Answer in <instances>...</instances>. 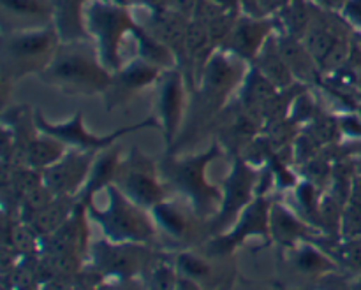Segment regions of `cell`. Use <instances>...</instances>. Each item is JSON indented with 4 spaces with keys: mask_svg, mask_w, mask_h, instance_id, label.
I'll list each match as a JSON object with an SVG mask.
<instances>
[{
    "mask_svg": "<svg viewBox=\"0 0 361 290\" xmlns=\"http://www.w3.org/2000/svg\"><path fill=\"white\" fill-rule=\"evenodd\" d=\"M39 77L67 95H97L108 90L113 72L102 65L94 42L83 39L60 42L55 56Z\"/></svg>",
    "mask_w": 361,
    "mask_h": 290,
    "instance_id": "1",
    "label": "cell"
},
{
    "mask_svg": "<svg viewBox=\"0 0 361 290\" xmlns=\"http://www.w3.org/2000/svg\"><path fill=\"white\" fill-rule=\"evenodd\" d=\"M83 23L102 65L109 72H116L126 63L122 58L126 39L134 37L136 28V18L130 14V7L113 0H88L83 9Z\"/></svg>",
    "mask_w": 361,
    "mask_h": 290,
    "instance_id": "2",
    "label": "cell"
},
{
    "mask_svg": "<svg viewBox=\"0 0 361 290\" xmlns=\"http://www.w3.org/2000/svg\"><path fill=\"white\" fill-rule=\"evenodd\" d=\"M106 203L87 204L92 220L99 224L106 239L113 243H140L145 245L155 236V220L147 215L145 208L123 196L122 190L113 183L104 190Z\"/></svg>",
    "mask_w": 361,
    "mask_h": 290,
    "instance_id": "3",
    "label": "cell"
},
{
    "mask_svg": "<svg viewBox=\"0 0 361 290\" xmlns=\"http://www.w3.org/2000/svg\"><path fill=\"white\" fill-rule=\"evenodd\" d=\"M60 42L62 39L53 23L6 32L2 42L4 77L18 80L30 72L41 74L55 56Z\"/></svg>",
    "mask_w": 361,
    "mask_h": 290,
    "instance_id": "4",
    "label": "cell"
},
{
    "mask_svg": "<svg viewBox=\"0 0 361 290\" xmlns=\"http://www.w3.org/2000/svg\"><path fill=\"white\" fill-rule=\"evenodd\" d=\"M221 143H214L203 153L175 158L169 162V182L176 187L192 204L194 211L200 217L217 215L222 204V189L212 185L207 179V169L212 162L221 157Z\"/></svg>",
    "mask_w": 361,
    "mask_h": 290,
    "instance_id": "5",
    "label": "cell"
},
{
    "mask_svg": "<svg viewBox=\"0 0 361 290\" xmlns=\"http://www.w3.org/2000/svg\"><path fill=\"white\" fill-rule=\"evenodd\" d=\"M250 63L240 56L217 49L204 65L197 81V97L204 113H219L235 92L240 90Z\"/></svg>",
    "mask_w": 361,
    "mask_h": 290,
    "instance_id": "6",
    "label": "cell"
},
{
    "mask_svg": "<svg viewBox=\"0 0 361 290\" xmlns=\"http://www.w3.org/2000/svg\"><path fill=\"white\" fill-rule=\"evenodd\" d=\"M34 123L37 127L39 132L48 134V136L55 137L60 143L66 144L67 148H74V150L83 151H102L108 150L115 144L116 139L127 136L130 132H136L140 129H148V127H161L159 120L148 118L145 122L136 123L130 127H122V129L115 130L113 134H106V136H97V134L88 132L87 125L83 122V115L81 111H76L73 118L66 120V122L53 123L49 122L46 116H42L41 111L34 113Z\"/></svg>",
    "mask_w": 361,
    "mask_h": 290,
    "instance_id": "7",
    "label": "cell"
},
{
    "mask_svg": "<svg viewBox=\"0 0 361 290\" xmlns=\"http://www.w3.org/2000/svg\"><path fill=\"white\" fill-rule=\"evenodd\" d=\"M257 183H259V171L256 165L249 164L242 157H235L231 171L226 176L222 185V204L217 215L212 218L210 232L214 234H224L226 229H231L242 211L252 203L256 197Z\"/></svg>",
    "mask_w": 361,
    "mask_h": 290,
    "instance_id": "8",
    "label": "cell"
},
{
    "mask_svg": "<svg viewBox=\"0 0 361 290\" xmlns=\"http://www.w3.org/2000/svg\"><path fill=\"white\" fill-rule=\"evenodd\" d=\"M115 185L145 210H152L166 201L164 185L157 178L154 162L137 150L130 151L129 157L120 162Z\"/></svg>",
    "mask_w": 361,
    "mask_h": 290,
    "instance_id": "9",
    "label": "cell"
},
{
    "mask_svg": "<svg viewBox=\"0 0 361 290\" xmlns=\"http://www.w3.org/2000/svg\"><path fill=\"white\" fill-rule=\"evenodd\" d=\"M148 248L140 243H113L102 239L92 246V270L104 280L136 278L148 264Z\"/></svg>",
    "mask_w": 361,
    "mask_h": 290,
    "instance_id": "10",
    "label": "cell"
},
{
    "mask_svg": "<svg viewBox=\"0 0 361 290\" xmlns=\"http://www.w3.org/2000/svg\"><path fill=\"white\" fill-rule=\"evenodd\" d=\"M270 208L271 204L267 196H256V199L242 211L235 225L210 243V252L215 256L231 253L252 236L270 239Z\"/></svg>",
    "mask_w": 361,
    "mask_h": 290,
    "instance_id": "11",
    "label": "cell"
},
{
    "mask_svg": "<svg viewBox=\"0 0 361 290\" xmlns=\"http://www.w3.org/2000/svg\"><path fill=\"white\" fill-rule=\"evenodd\" d=\"M99 151H83L69 148L56 164L42 171V183L55 196L78 197L90 176L92 165Z\"/></svg>",
    "mask_w": 361,
    "mask_h": 290,
    "instance_id": "12",
    "label": "cell"
},
{
    "mask_svg": "<svg viewBox=\"0 0 361 290\" xmlns=\"http://www.w3.org/2000/svg\"><path fill=\"white\" fill-rule=\"evenodd\" d=\"M159 125L164 132L166 143H175L185 115L187 80L180 69L166 70L159 80Z\"/></svg>",
    "mask_w": 361,
    "mask_h": 290,
    "instance_id": "13",
    "label": "cell"
},
{
    "mask_svg": "<svg viewBox=\"0 0 361 290\" xmlns=\"http://www.w3.org/2000/svg\"><path fill=\"white\" fill-rule=\"evenodd\" d=\"M275 32H277V25L274 18L249 16V14L240 13L229 32V37L226 39L221 49L240 56L247 63H252Z\"/></svg>",
    "mask_w": 361,
    "mask_h": 290,
    "instance_id": "14",
    "label": "cell"
},
{
    "mask_svg": "<svg viewBox=\"0 0 361 290\" xmlns=\"http://www.w3.org/2000/svg\"><path fill=\"white\" fill-rule=\"evenodd\" d=\"M164 72L166 70H162L161 67L141 58V56H136V58L126 62L116 72H113L111 84L102 94L106 97V102H108V108H115V106L126 102L127 99L133 97L137 92L159 83Z\"/></svg>",
    "mask_w": 361,
    "mask_h": 290,
    "instance_id": "15",
    "label": "cell"
},
{
    "mask_svg": "<svg viewBox=\"0 0 361 290\" xmlns=\"http://www.w3.org/2000/svg\"><path fill=\"white\" fill-rule=\"evenodd\" d=\"M147 16L143 21H137L147 32H150L155 39L162 42L166 48L175 53L178 60V69L183 70L185 67V42H187V25L189 18L168 9L159 7L154 11H145Z\"/></svg>",
    "mask_w": 361,
    "mask_h": 290,
    "instance_id": "16",
    "label": "cell"
},
{
    "mask_svg": "<svg viewBox=\"0 0 361 290\" xmlns=\"http://www.w3.org/2000/svg\"><path fill=\"white\" fill-rule=\"evenodd\" d=\"M85 211H87V206L78 201L76 210L71 215L69 220L55 232L42 238L41 253H76V256L83 257L88 236Z\"/></svg>",
    "mask_w": 361,
    "mask_h": 290,
    "instance_id": "17",
    "label": "cell"
},
{
    "mask_svg": "<svg viewBox=\"0 0 361 290\" xmlns=\"http://www.w3.org/2000/svg\"><path fill=\"white\" fill-rule=\"evenodd\" d=\"M319 229L307 224L300 215L288 206L274 203L270 208V239L286 246H295L303 241L319 238Z\"/></svg>",
    "mask_w": 361,
    "mask_h": 290,
    "instance_id": "18",
    "label": "cell"
},
{
    "mask_svg": "<svg viewBox=\"0 0 361 290\" xmlns=\"http://www.w3.org/2000/svg\"><path fill=\"white\" fill-rule=\"evenodd\" d=\"M277 42L286 63L289 65L291 72L295 74L298 83L310 87V84H319L321 81H324L323 70H321L319 63L316 62L310 49L303 42V39L277 32Z\"/></svg>",
    "mask_w": 361,
    "mask_h": 290,
    "instance_id": "19",
    "label": "cell"
},
{
    "mask_svg": "<svg viewBox=\"0 0 361 290\" xmlns=\"http://www.w3.org/2000/svg\"><path fill=\"white\" fill-rule=\"evenodd\" d=\"M279 92L281 90L268 77H264L256 67L250 65L238 90V106L264 123V111L270 102L277 97Z\"/></svg>",
    "mask_w": 361,
    "mask_h": 290,
    "instance_id": "20",
    "label": "cell"
},
{
    "mask_svg": "<svg viewBox=\"0 0 361 290\" xmlns=\"http://www.w3.org/2000/svg\"><path fill=\"white\" fill-rule=\"evenodd\" d=\"M250 65L256 67V69L259 70L264 77H268L279 90H288V88L295 87V84L298 83L295 74L291 72L289 65L286 63L281 49H279L277 32L268 39L267 44L263 46L259 55L256 56V60H254Z\"/></svg>",
    "mask_w": 361,
    "mask_h": 290,
    "instance_id": "21",
    "label": "cell"
},
{
    "mask_svg": "<svg viewBox=\"0 0 361 290\" xmlns=\"http://www.w3.org/2000/svg\"><path fill=\"white\" fill-rule=\"evenodd\" d=\"M120 155L116 148H108V150L99 151L97 158H95L94 165H92L90 176H88L87 183H85L83 190H81L80 201L81 204L87 206L97 194H101L106 187L113 185L116 179V172L120 168Z\"/></svg>",
    "mask_w": 361,
    "mask_h": 290,
    "instance_id": "22",
    "label": "cell"
},
{
    "mask_svg": "<svg viewBox=\"0 0 361 290\" xmlns=\"http://www.w3.org/2000/svg\"><path fill=\"white\" fill-rule=\"evenodd\" d=\"M76 206L78 197L55 196L51 203H49L48 206L42 208L28 224L34 227V231L37 232L41 238H46V236L55 232L56 229L62 227V225L69 220L71 215L76 210Z\"/></svg>",
    "mask_w": 361,
    "mask_h": 290,
    "instance_id": "23",
    "label": "cell"
},
{
    "mask_svg": "<svg viewBox=\"0 0 361 290\" xmlns=\"http://www.w3.org/2000/svg\"><path fill=\"white\" fill-rule=\"evenodd\" d=\"M314 6L309 0H291L274 20L277 25V32L293 35V37H305L310 23H312Z\"/></svg>",
    "mask_w": 361,
    "mask_h": 290,
    "instance_id": "24",
    "label": "cell"
},
{
    "mask_svg": "<svg viewBox=\"0 0 361 290\" xmlns=\"http://www.w3.org/2000/svg\"><path fill=\"white\" fill-rule=\"evenodd\" d=\"M291 263L293 266L298 271L307 275H330L337 271V260L331 259V256L328 252H323L317 246H314L312 243L303 241L298 245L291 246Z\"/></svg>",
    "mask_w": 361,
    "mask_h": 290,
    "instance_id": "25",
    "label": "cell"
},
{
    "mask_svg": "<svg viewBox=\"0 0 361 290\" xmlns=\"http://www.w3.org/2000/svg\"><path fill=\"white\" fill-rule=\"evenodd\" d=\"M67 150H69V148L63 143H60L59 139L37 130V134L32 137L27 148L28 168L35 169V171L39 172L46 171V169L51 168L53 164H56V162L67 153Z\"/></svg>",
    "mask_w": 361,
    "mask_h": 290,
    "instance_id": "26",
    "label": "cell"
},
{
    "mask_svg": "<svg viewBox=\"0 0 361 290\" xmlns=\"http://www.w3.org/2000/svg\"><path fill=\"white\" fill-rule=\"evenodd\" d=\"M0 2H2V11L6 16L18 21H28L30 27L48 25V21L55 14L53 0H0Z\"/></svg>",
    "mask_w": 361,
    "mask_h": 290,
    "instance_id": "27",
    "label": "cell"
},
{
    "mask_svg": "<svg viewBox=\"0 0 361 290\" xmlns=\"http://www.w3.org/2000/svg\"><path fill=\"white\" fill-rule=\"evenodd\" d=\"M150 211H152V217H154L155 224L161 225V227L164 229L168 234L180 238V236H185L187 231L190 229L189 218H187V215L183 213V211L180 210L176 204L164 201V203H161V204H157L155 208H152Z\"/></svg>",
    "mask_w": 361,
    "mask_h": 290,
    "instance_id": "28",
    "label": "cell"
},
{
    "mask_svg": "<svg viewBox=\"0 0 361 290\" xmlns=\"http://www.w3.org/2000/svg\"><path fill=\"white\" fill-rule=\"evenodd\" d=\"M328 253L337 259V264H342L349 270L361 273V236H358V238H344Z\"/></svg>",
    "mask_w": 361,
    "mask_h": 290,
    "instance_id": "29",
    "label": "cell"
},
{
    "mask_svg": "<svg viewBox=\"0 0 361 290\" xmlns=\"http://www.w3.org/2000/svg\"><path fill=\"white\" fill-rule=\"evenodd\" d=\"M180 275L173 267L166 264H159L152 271V278L148 282V290H176Z\"/></svg>",
    "mask_w": 361,
    "mask_h": 290,
    "instance_id": "30",
    "label": "cell"
},
{
    "mask_svg": "<svg viewBox=\"0 0 361 290\" xmlns=\"http://www.w3.org/2000/svg\"><path fill=\"white\" fill-rule=\"evenodd\" d=\"M176 266H178L180 273H182L183 277H189L196 282L203 280V278H207L208 273H210V266H208L204 260L190 256V253L180 256L178 260H176Z\"/></svg>",
    "mask_w": 361,
    "mask_h": 290,
    "instance_id": "31",
    "label": "cell"
},
{
    "mask_svg": "<svg viewBox=\"0 0 361 290\" xmlns=\"http://www.w3.org/2000/svg\"><path fill=\"white\" fill-rule=\"evenodd\" d=\"M319 290H361L360 278H345L338 277L337 273H330L321 277Z\"/></svg>",
    "mask_w": 361,
    "mask_h": 290,
    "instance_id": "32",
    "label": "cell"
},
{
    "mask_svg": "<svg viewBox=\"0 0 361 290\" xmlns=\"http://www.w3.org/2000/svg\"><path fill=\"white\" fill-rule=\"evenodd\" d=\"M338 127H341L342 136L351 137L353 141H361V116L356 111L338 116Z\"/></svg>",
    "mask_w": 361,
    "mask_h": 290,
    "instance_id": "33",
    "label": "cell"
},
{
    "mask_svg": "<svg viewBox=\"0 0 361 290\" xmlns=\"http://www.w3.org/2000/svg\"><path fill=\"white\" fill-rule=\"evenodd\" d=\"M341 16L345 23L355 30L356 35H361V0H349L341 11Z\"/></svg>",
    "mask_w": 361,
    "mask_h": 290,
    "instance_id": "34",
    "label": "cell"
},
{
    "mask_svg": "<svg viewBox=\"0 0 361 290\" xmlns=\"http://www.w3.org/2000/svg\"><path fill=\"white\" fill-rule=\"evenodd\" d=\"M197 2H200V0H166L164 7L182 14V16L189 18V20H192L194 13H196Z\"/></svg>",
    "mask_w": 361,
    "mask_h": 290,
    "instance_id": "35",
    "label": "cell"
},
{
    "mask_svg": "<svg viewBox=\"0 0 361 290\" xmlns=\"http://www.w3.org/2000/svg\"><path fill=\"white\" fill-rule=\"evenodd\" d=\"M102 290H148L137 278H126V280H111L102 287Z\"/></svg>",
    "mask_w": 361,
    "mask_h": 290,
    "instance_id": "36",
    "label": "cell"
},
{
    "mask_svg": "<svg viewBox=\"0 0 361 290\" xmlns=\"http://www.w3.org/2000/svg\"><path fill=\"white\" fill-rule=\"evenodd\" d=\"M115 4L126 7H140L143 11H154L159 7H164L166 0H113Z\"/></svg>",
    "mask_w": 361,
    "mask_h": 290,
    "instance_id": "37",
    "label": "cell"
},
{
    "mask_svg": "<svg viewBox=\"0 0 361 290\" xmlns=\"http://www.w3.org/2000/svg\"><path fill=\"white\" fill-rule=\"evenodd\" d=\"M291 0H259V7L263 16L274 18L275 14L281 13Z\"/></svg>",
    "mask_w": 361,
    "mask_h": 290,
    "instance_id": "38",
    "label": "cell"
},
{
    "mask_svg": "<svg viewBox=\"0 0 361 290\" xmlns=\"http://www.w3.org/2000/svg\"><path fill=\"white\" fill-rule=\"evenodd\" d=\"M39 290H76L73 280H62V278H53V280L44 282Z\"/></svg>",
    "mask_w": 361,
    "mask_h": 290,
    "instance_id": "39",
    "label": "cell"
},
{
    "mask_svg": "<svg viewBox=\"0 0 361 290\" xmlns=\"http://www.w3.org/2000/svg\"><path fill=\"white\" fill-rule=\"evenodd\" d=\"M314 6L321 7L324 11H331V13H341L342 7L349 2V0H309Z\"/></svg>",
    "mask_w": 361,
    "mask_h": 290,
    "instance_id": "40",
    "label": "cell"
},
{
    "mask_svg": "<svg viewBox=\"0 0 361 290\" xmlns=\"http://www.w3.org/2000/svg\"><path fill=\"white\" fill-rule=\"evenodd\" d=\"M240 13L249 14V16H263L259 7V0H238Z\"/></svg>",
    "mask_w": 361,
    "mask_h": 290,
    "instance_id": "41",
    "label": "cell"
},
{
    "mask_svg": "<svg viewBox=\"0 0 361 290\" xmlns=\"http://www.w3.org/2000/svg\"><path fill=\"white\" fill-rule=\"evenodd\" d=\"M176 290H201V289H200V285H197L196 280H192V278L180 275L178 287H176Z\"/></svg>",
    "mask_w": 361,
    "mask_h": 290,
    "instance_id": "42",
    "label": "cell"
},
{
    "mask_svg": "<svg viewBox=\"0 0 361 290\" xmlns=\"http://www.w3.org/2000/svg\"><path fill=\"white\" fill-rule=\"evenodd\" d=\"M222 9L229 11V13H240V2L238 0H215Z\"/></svg>",
    "mask_w": 361,
    "mask_h": 290,
    "instance_id": "43",
    "label": "cell"
},
{
    "mask_svg": "<svg viewBox=\"0 0 361 290\" xmlns=\"http://www.w3.org/2000/svg\"><path fill=\"white\" fill-rule=\"evenodd\" d=\"M355 165H356V172H358V176H361V153L358 155V158L355 160Z\"/></svg>",
    "mask_w": 361,
    "mask_h": 290,
    "instance_id": "44",
    "label": "cell"
},
{
    "mask_svg": "<svg viewBox=\"0 0 361 290\" xmlns=\"http://www.w3.org/2000/svg\"><path fill=\"white\" fill-rule=\"evenodd\" d=\"M23 290H39V289H23Z\"/></svg>",
    "mask_w": 361,
    "mask_h": 290,
    "instance_id": "45",
    "label": "cell"
}]
</instances>
